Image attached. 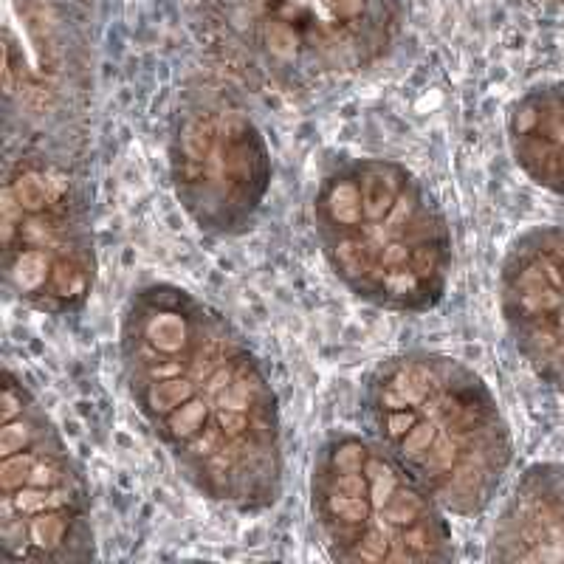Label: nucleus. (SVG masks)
<instances>
[{
    "label": "nucleus",
    "mask_w": 564,
    "mask_h": 564,
    "mask_svg": "<svg viewBox=\"0 0 564 564\" xmlns=\"http://www.w3.org/2000/svg\"><path fill=\"white\" fill-rule=\"evenodd\" d=\"M500 311L533 376L564 395L562 226H536L508 246L500 266Z\"/></svg>",
    "instance_id": "nucleus-8"
},
{
    "label": "nucleus",
    "mask_w": 564,
    "mask_h": 564,
    "mask_svg": "<svg viewBox=\"0 0 564 564\" xmlns=\"http://www.w3.org/2000/svg\"><path fill=\"white\" fill-rule=\"evenodd\" d=\"M127 390L206 500L266 511L282 494L277 395L235 325L204 299L153 282L127 299Z\"/></svg>",
    "instance_id": "nucleus-1"
},
{
    "label": "nucleus",
    "mask_w": 564,
    "mask_h": 564,
    "mask_svg": "<svg viewBox=\"0 0 564 564\" xmlns=\"http://www.w3.org/2000/svg\"><path fill=\"white\" fill-rule=\"evenodd\" d=\"M0 232L9 294L40 314H77L96 280L91 204L77 158L6 147Z\"/></svg>",
    "instance_id": "nucleus-5"
},
{
    "label": "nucleus",
    "mask_w": 564,
    "mask_h": 564,
    "mask_svg": "<svg viewBox=\"0 0 564 564\" xmlns=\"http://www.w3.org/2000/svg\"><path fill=\"white\" fill-rule=\"evenodd\" d=\"M311 508L333 559L449 562L455 556L440 502L381 440L330 435L311 471Z\"/></svg>",
    "instance_id": "nucleus-4"
},
{
    "label": "nucleus",
    "mask_w": 564,
    "mask_h": 564,
    "mask_svg": "<svg viewBox=\"0 0 564 564\" xmlns=\"http://www.w3.org/2000/svg\"><path fill=\"white\" fill-rule=\"evenodd\" d=\"M167 158L175 198L198 229H249L268 195L271 153L257 122L226 88L201 82L181 96Z\"/></svg>",
    "instance_id": "nucleus-7"
},
{
    "label": "nucleus",
    "mask_w": 564,
    "mask_h": 564,
    "mask_svg": "<svg viewBox=\"0 0 564 564\" xmlns=\"http://www.w3.org/2000/svg\"><path fill=\"white\" fill-rule=\"evenodd\" d=\"M491 562H564V463L522 471L488 539Z\"/></svg>",
    "instance_id": "nucleus-9"
},
{
    "label": "nucleus",
    "mask_w": 564,
    "mask_h": 564,
    "mask_svg": "<svg viewBox=\"0 0 564 564\" xmlns=\"http://www.w3.org/2000/svg\"><path fill=\"white\" fill-rule=\"evenodd\" d=\"M316 237L333 274L364 302L418 314L435 308L452 274V232L407 167L347 158L322 175Z\"/></svg>",
    "instance_id": "nucleus-3"
},
{
    "label": "nucleus",
    "mask_w": 564,
    "mask_h": 564,
    "mask_svg": "<svg viewBox=\"0 0 564 564\" xmlns=\"http://www.w3.org/2000/svg\"><path fill=\"white\" fill-rule=\"evenodd\" d=\"M517 167L548 192L564 195V82L533 88L508 113Z\"/></svg>",
    "instance_id": "nucleus-10"
},
{
    "label": "nucleus",
    "mask_w": 564,
    "mask_h": 564,
    "mask_svg": "<svg viewBox=\"0 0 564 564\" xmlns=\"http://www.w3.org/2000/svg\"><path fill=\"white\" fill-rule=\"evenodd\" d=\"M376 440L443 511H486L511 469L514 440L488 384L463 361L409 350L378 364L364 392Z\"/></svg>",
    "instance_id": "nucleus-2"
},
{
    "label": "nucleus",
    "mask_w": 564,
    "mask_h": 564,
    "mask_svg": "<svg viewBox=\"0 0 564 564\" xmlns=\"http://www.w3.org/2000/svg\"><path fill=\"white\" fill-rule=\"evenodd\" d=\"M0 542L9 562H88L91 491L68 446L6 364L0 407Z\"/></svg>",
    "instance_id": "nucleus-6"
}]
</instances>
